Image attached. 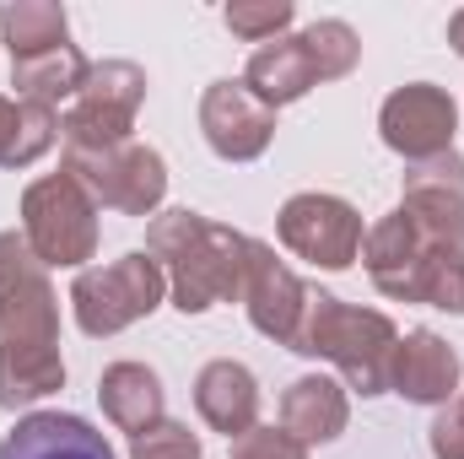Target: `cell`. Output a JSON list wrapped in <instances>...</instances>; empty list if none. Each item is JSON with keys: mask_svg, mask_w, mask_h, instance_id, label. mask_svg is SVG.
<instances>
[{"mask_svg": "<svg viewBox=\"0 0 464 459\" xmlns=\"http://www.w3.org/2000/svg\"><path fill=\"white\" fill-rule=\"evenodd\" d=\"M308 281H297L281 259H276V249L270 243H259V238H248V265H243V292H237V303L248 308V325L265 336V341L276 346H297V330H303V314H308Z\"/></svg>", "mask_w": 464, "mask_h": 459, "instance_id": "obj_11", "label": "cell"}, {"mask_svg": "<svg viewBox=\"0 0 464 459\" xmlns=\"http://www.w3.org/2000/svg\"><path fill=\"white\" fill-rule=\"evenodd\" d=\"M162 298H168V276L146 249H130L109 265H87L71 281V314H76L82 336H92V341L151 319L162 308Z\"/></svg>", "mask_w": 464, "mask_h": 459, "instance_id": "obj_4", "label": "cell"}, {"mask_svg": "<svg viewBox=\"0 0 464 459\" xmlns=\"http://www.w3.org/2000/svg\"><path fill=\"white\" fill-rule=\"evenodd\" d=\"M276 232L297 259H308L319 270H351L362 259V238H367L362 211L341 195H319V190L292 195L276 217Z\"/></svg>", "mask_w": 464, "mask_h": 459, "instance_id": "obj_8", "label": "cell"}, {"mask_svg": "<svg viewBox=\"0 0 464 459\" xmlns=\"http://www.w3.org/2000/svg\"><path fill=\"white\" fill-rule=\"evenodd\" d=\"M146 103V71L135 60H98L82 82V93L71 98V109L60 114V141L65 151H109L135 141V114Z\"/></svg>", "mask_w": 464, "mask_h": 459, "instance_id": "obj_6", "label": "cell"}, {"mask_svg": "<svg viewBox=\"0 0 464 459\" xmlns=\"http://www.w3.org/2000/svg\"><path fill=\"white\" fill-rule=\"evenodd\" d=\"M449 44H454V54L464 60V5L454 11V16H449Z\"/></svg>", "mask_w": 464, "mask_h": 459, "instance_id": "obj_29", "label": "cell"}, {"mask_svg": "<svg viewBox=\"0 0 464 459\" xmlns=\"http://www.w3.org/2000/svg\"><path fill=\"white\" fill-rule=\"evenodd\" d=\"M222 22H227L232 38H243V44H276L297 22V5L292 0H232L222 11Z\"/></svg>", "mask_w": 464, "mask_h": 459, "instance_id": "obj_24", "label": "cell"}, {"mask_svg": "<svg viewBox=\"0 0 464 459\" xmlns=\"http://www.w3.org/2000/svg\"><path fill=\"white\" fill-rule=\"evenodd\" d=\"M459 351L438 330H405L389 362V395L411 405H449L459 395Z\"/></svg>", "mask_w": 464, "mask_h": 459, "instance_id": "obj_14", "label": "cell"}, {"mask_svg": "<svg viewBox=\"0 0 464 459\" xmlns=\"http://www.w3.org/2000/svg\"><path fill=\"white\" fill-rule=\"evenodd\" d=\"M22 238L49 270H87L98 254V200L60 168L22 190Z\"/></svg>", "mask_w": 464, "mask_h": 459, "instance_id": "obj_5", "label": "cell"}, {"mask_svg": "<svg viewBox=\"0 0 464 459\" xmlns=\"http://www.w3.org/2000/svg\"><path fill=\"white\" fill-rule=\"evenodd\" d=\"M416 303L443 308V314H464V254H438V259L421 270Z\"/></svg>", "mask_w": 464, "mask_h": 459, "instance_id": "obj_26", "label": "cell"}, {"mask_svg": "<svg viewBox=\"0 0 464 459\" xmlns=\"http://www.w3.org/2000/svg\"><path fill=\"white\" fill-rule=\"evenodd\" d=\"M92 60L76 49V44H60V49H44V54H27V60H11V87L22 103H44V109H60L82 93Z\"/></svg>", "mask_w": 464, "mask_h": 459, "instance_id": "obj_20", "label": "cell"}, {"mask_svg": "<svg viewBox=\"0 0 464 459\" xmlns=\"http://www.w3.org/2000/svg\"><path fill=\"white\" fill-rule=\"evenodd\" d=\"M432 259H438V249L411 228V217L400 206L389 217H378L362 238V265H367L372 287L383 298H394V303H416V281H421V270Z\"/></svg>", "mask_w": 464, "mask_h": 459, "instance_id": "obj_13", "label": "cell"}, {"mask_svg": "<svg viewBox=\"0 0 464 459\" xmlns=\"http://www.w3.org/2000/svg\"><path fill=\"white\" fill-rule=\"evenodd\" d=\"M394 346H400V330H394L389 314L356 308L346 298L314 287L292 351H297V356H324V362H335L341 378H346V389H356L362 400H372V395H389Z\"/></svg>", "mask_w": 464, "mask_h": 459, "instance_id": "obj_3", "label": "cell"}, {"mask_svg": "<svg viewBox=\"0 0 464 459\" xmlns=\"http://www.w3.org/2000/svg\"><path fill=\"white\" fill-rule=\"evenodd\" d=\"M243 82H248V93H254L259 103L286 109V103H297V98H308V93L319 87V71H314V60H308L303 38H297V33H286V38L259 44V49L248 54Z\"/></svg>", "mask_w": 464, "mask_h": 459, "instance_id": "obj_18", "label": "cell"}, {"mask_svg": "<svg viewBox=\"0 0 464 459\" xmlns=\"http://www.w3.org/2000/svg\"><path fill=\"white\" fill-rule=\"evenodd\" d=\"M60 141V119L44 103H22L0 93V168H33L49 146Z\"/></svg>", "mask_w": 464, "mask_h": 459, "instance_id": "obj_21", "label": "cell"}, {"mask_svg": "<svg viewBox=\"0 0 464 459\" xmlns=\"http://www.w3.org/2000/svg\"><path fill=\"white\" fill-rule=\"evenodd\" d=\"M227 459H308V449L297 438H286L281 427H248L243 438H232Z\"/></svg>", "mask_w": 464, "mask_h": 459, "instance_id": "obj_27", "label": "cell"}, {"mask_svg": "<svg viewBox=\"0 0 464 459\" xmlns=\"http://www.w3.org/2000/svg\"><path fill=\"white\" fill-rule=\"evenodd\" d=\"M427 444H432V459H464V400L459 395L449 405H438V416L427 427Z\"/></svg>", "mask_w": 464, "mask_h": 459, "instance_id": "obj_28", "label": "cell"}, {"mask_svg": "<svg viewBox=\"0 0 464 459\" xmlns=\"http://www.w3.org/2000/svg\"><path fill=\"white\" fill-rule=\"evenodd\" d=\"M400 211L438 254H464V157L443 151L405 168Z\"/></svg>", "mask_w": 464, "mask_h": 459, "instance_id": "obj_9", "label": "cell"}, {"mask_svg": "<svg viewBox=\"0 0 464 459\" xmlns=\"http://www.w3.org/2000/svg\"><path fill=\"white\" fill-rule=\"evenodd\" d=\"M195 411H200V422H206L211 433H222L227 444L243 438L248 427H259V378H254L243 362H232V356L206 362L200 378H195Z\"/></svg>", "mask_w": 464, "mask_h": 459, "instance_id": "obj_17", "label": "cell"}, {"mask_svg": "<svg viewBox=\"0 0 464 459\" xmlns=\"http://www.w3.org/2000/svg\"><path fill=\"white\" fill-rule=\"evenodd\" d=\"M60 389V298L49 287V265L11 228L0 232V411L38 405Z\"/></svg>", "mask_w": 464, "mask_h": 459, "instance_id": "obj_1", "label": "cell"}, {"mask_svg": "<svg viewBox=\"0 0 464 459\" xmlns=\"http://www.w3.org/2000/svg\"><path fill=\"white\" fill-rule=\"evenodd\" d=\"M0 459H119L114 444L71 411H27L0 438Z\"/></svg>", "mask_w": 464, "mask_h": 459, "instance_id": "obj_15", "label": "cell"}, {"mask_svg": "<svg viewBox=\"0 0 464 459\" xmlns=\"http://www.w3.org/2000/svg\"><path fill=\"white\" fill-rule=\"evenodd\" d=\"M351 422V395L346 384H335L330 373H303L286 384L281 395V433L297 438L303 449H319V444H335Z\"/></svg>", "mask_w": 464, "mask_h": 459, "instance_id": "obj_16", "label": "cell"}, {"mask_svg": "<svg viewBox=\"0 0 464 459\" xmlns=\"http://www.w3.org/2000/svg\"><path fill=\"white\" fill-rule=\"evenodd\" d=\"M130 459H206V449H200V433H189V422L162 416L157 427L130 438Z\"/></svg>", "mask_w": 464, "mask_h": 459, "instance_id": "obj_25", "label": "cell"}, {"mask_svg": "<svg viewBox=\"0 0 464 459\" xmlns=\"http://www.w3.org/2000/svg\"><path fill=\"white\" fill-rule=\"evenodd\" d=\"M98 400H103V416L114 422L119 433H130V438L146 433V427H157L162 422V405H168L162 378L146 362H114V367H103Z\"/></svg>", "mask_w": 464, "mask_h": 459, "instance_id": "obj_19", "label": "cell"}, {"mask_svg": "<svg viewBox=\"0 0 464 459\" xmlns=\"http://www.w3.org/2000/svg\"><path fill=\"white\" fill-rule=\"evenodd\" d=\"M146 254L162 265L179 314H211L217 303H232L243 292L248 232L222 228L189 206H173L146 222Z\"/></svg>", "mask_w": 464, "mask_h": 459, "instance_id": "obj_2", "label": "cell"}, {"mask_svg": "<svg viewBox=\"0 0 464 459\" xmlns=\"http://www.w3.org/2000/svg\"><path fill=\"white\" fill-rule=\"evenodd\" d=\"M0 44L11 49V60L60 49V44H71V16L60 0H11L0 11Z\"/></svg>", "mask_w": 464, "mask_h": 459, "instance_id": "obj_22", "label": "cell"}, {"mask_svg": "<svg viewBox=\"0 0 464 459\" xmlns=\"http://www.w3.org/2000/svg\"><path fill=\"white\" fill-rule=\"evenodd\" d=\"M200 130H206V146L222 162H254L276 141V109L259 103L243 76L237 82L227 76V82L206 87V98H200Z\"/></svg>", "mask_w": 464, "mask_h": 459, "instance_id": "obj_12", "label": "cell"}, {"mask_svg": "<svg viewBox=\"0 0 464 459\" xmlns=\"http://www.w3.org/2000/svg\"><path fill=\"white\" fill-rule=\"evenodd\" d=\"M297 38H303V49H308V60H314L319 82H341V76L356 71V60H362V38H356V27L341 22V16H319V22L303 27Z\"/></svg>", "mask_w": 464, "mask_h": 459, "instance_id": "obj_23", "label": "cell"}, {"mask_svg": "<svg viewBox=\"0 0 464 459\" xmlns=\"http://www.w3.org/2000/svg\"><path fill=\"white\" fill-rule=\"evenodd\" d=\"M65 173L119 217H157L168 195V162L146 141H124L109 151H65Z\"/></svg>", "mask_w": 464, "mask_h": 459, "instance_id": "obj_7", "label": "cell"}, {"mask_svg": "<svg viewBox=\"0 0 464 459\" xmlns=\"http://www.w3.org/2000/svg\"><path fill=\"white\" fill-rule=\"evenodd\" d=\"M459 400H464V395H459Z\"/></svg>", "mask_w": 464, "mask_h": 459, "instance_id": "obj_30", "label": "cell"}, {"mask_svg": "<svg viewBox=\"0 0 464 459\" xmlns=\"http://www.w3.org/2000/svg\"><path fill=\"white\" fill-rule=\"evenodd\" d=\"M454 130H459V103L432 82H405L378 109L383 146L400 151L405 162H427V157L454 151Z\"/></svg>", "mask_w": 464, "mask_h": 459, "instance_id": "obj_10", "label": "cell"}]
</instances>
